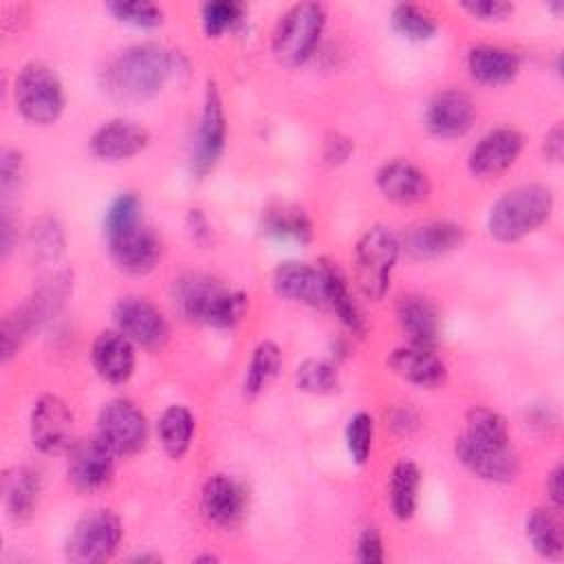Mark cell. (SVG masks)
Here are the masks:
<instances>
[{"instance_id": "30bf717a", "label": "cell", "mask_w": 564, "mask_h": 564, "mask_svg": "<svg viewBox=\"0 0 564 564\" xmlns=\"http://www.w3.org/2000/svg\"><path fill=\"white\" fill-rule=\"evenodd\" d=\"M117 452L95 432L79 438L68 449L66 478L82 494H95L110 485L115 474Z\"/></svg>"}, {"instance_id": "603a6c76", "label": "cell", "mask_w": 564, "mask_h": 564, "mask_svg": "<svg viewBox=\"0 0 564 564\" xmlns=\"http://www.w3.org/2000/svg\"><path fill=\"white\" fill-rule=\"evenodd\" d=\"M90 364L101 381L121 386L134 372V344L117 328L99 330L90 344Z\"/></svg>"}, {"instance_id": "816d5d0a", "label": "cell", "mask_w": 564, "mask_h": 564, "mask_svg": "<svg viewBox=\"0 0 564 564\" xmlns=\"http://www.w3.org/2000/svg\"><path fill=\"white\" fill-rule=\"evenodd\" d=\"M130 562H152V564H156V562H161V557L156 553H139V555L130 557Z\"/></svg>"}, {"instance_id": "2e32d148", "label": "cell", "mask_w": 564, "mask_h": 564, "mask_svg": "<svg viewBox=\"0 0 564 564\" xmlns=\"http://www.w3.org/2000/svg\"><path fill=\"white\" fill-rule=\"evenodd\" d=\"M524 148V137L509 126L494 128L485 132L467 154V170L471 176L489 181L505 174L520 156Z\"/></svg>"}, {"instance_id": "ba28073f", "label": "cell", "mask_w": 564, "mask_h": 564, "mask_svg": "<svg viewBox=\"0 0 564 564\" xmlns=\"http://www.w3.org/2000/svg\"><path fill=\"white\" fill-rule=\"evenodd\" d=\"M121 538V518L112 509H93L73 524L64 553L75 564H99L117 553Z\"/></svg>"}, {"instance_id": "7a4b0ae2", "label": "cell", "mask_w": 564, "mask_h": 564, "mask_svg": "<svg viewBox=\"0 0 564 564\" xmlns=\"http://www.w3.org/2000/svg\"><path fill=\"white\" fill-rule=\"evenodd\" d=\"M172 302L176 313L192 324L231 328L242 319L249 297L207 273H185L172 284Z\"/></svg>"}, {"instance_id": "44dd1931", "label": "cell", "mask_w": 564, "mask_h": 564, "mask_svg": "<svg viewBox=\"0 0 564 564\" xmlns=\"http://www.w3.org/2000/svg\"><path fill=\"white\" fill-rule=\"evenodd\" d=\"M271 286L278 297L304 306L322 308L326 302V282L319 267L300 260L280 262L271 273Z\"/></svg>"}, {"instance_id": "bcb514c9", "label": "cell", "mask_w": 564, "mask_h": 564, "mask_svg": "<svg viewBox=\"0 0 564 564\" xmlns=\"http://www.w3.org/2000/svg\"><path fill=\"white\" fill-rule=\"evenodd\" d=\"M355 150V143L350 137L341 134V132H328L324 139H322V159L328 163V165H341L350 159Z\"/></svg>"}, {"instance_id": "8d00e7d4", "label": "cell", "mask_w": 564, "mask_h": 564, "mask_svg": "<svg viewBox=\"0 0 564 564\" xmlns=\"http://www.w3.org/2000/svg\"><path fill=\"white\" fill-rule=\"evenodd\" d=\"M245 18V4L238 0H209L200 4V26L205 37L216 40L234 31Z\"/></svg>"}, {"instance_id": "7402d4cb", "label": "cell", "mask_w": 564, "mask_h": 564, "mask_svg": "<svg viewBox=\"0 0 564 564\" xmlns=\"http://www.w3.org/2000/svg\"><path fill=\"white\" fill-rule=\"evenodd\" d=\"M375 185L381 196L394 205H414L430 196L432 183L425 170L408 159H392L375 172Z\"/></svg>"}, {"instance_id": "ac0fdd59", "label": "cell", "mask_w": 564, "mask_h": 564, "mask_svg": "<svg viewBox=\"0 0 564 564\" xmlns=\"http://www.w3.org/2000/svg\"><path fill=\"white\" fill-rule=\"evenodd\" d=\"M200 513L205 522L212 527H218V529L238 527L247 513L245 487L227 474L209 476L200 489Z\"/></svg>"}, {"instance_id": "f5cc1de1", "label": "cell", "mask_w": 564, "mask_h": 564, "mask_svg": "<svg viewBox=\"0 0 564 564\" xmlns=\"http://www.w3.org/2000/svg\"><path fill=\"white\" fill-rule=\"evenodd\" d=\"M194 562H218V557L216 555H198V557H194Z\"/></svg>"}, {"instance_id": "f907efd6", "label": "cell", "mask_w": 564, "mask_h": 564, "mask_svg": "<svg viewBox=\"0 0 564 564\" xmlns=\"http://www.w3.org/2000/svg\"><path fill=\"white\" fill-rule=\"evenodd\" d=\"M13 220L9 216V212L4 209L2 212V218H0V256L2 260H7L15 247V231H13Z\"/></svg>"}, {"instance_id": "7bdbcfd3", "label": "cell", "mask_w": 564, "mask_h": 564, "mask_svg": "<svg viewBox=\"0 0 564 564\" xmlns=\"http://www.w3.org/2000/svg\"><path fill=\"white\" fill-rule=\"evenodd\" d=\"M460 9L480 22H500L516 11V7L505 0H465Z\"/></svg>"}, {"instance_id": "d6a6232c", "label": "cell", "mask_w": 564, "mask_h": 564, "mask_svg": "<svg viewBox=\"0 0 564 564\" xmlns=\"http://www.w3.org/2000/svg\"><path fill=\"white\" fill-rule=\"evenodd\" d=\"M282 368V352L278 348L275 341H260L253 350H251V357L247 361V368H245V377H242V392L245 397L253 399L258 394H262L269 383L278 377Z\"/></svg>"}, {"instance_id": "277c9868", "label": "cell", "mask_w": 564, "mask_h": 564, "mask_svg": "<svg viewBox=\"0 0 564 564\" xmlns=\"http://www.w3.org/2000/svg\"><path fill=\"white\" fill-rule=\"evenodd\" d=\"M73 289V278L68 271L53 275L48 282L37 286L20 306L2 317L0 326V350L2 361H9L20 346L37 330L46 319H51L66 302Z\"/></svg>"}, {"instance_id": "8fae6325", "label": "cell", "mask_w": 564, "mask_h": 564, "mask_svg": "<svg viewBox=\"0 0 564 564\" xmlns=\"http://www.w3.org/2000/svg\"><path fill=\"white\" fill-rule=\"evenodd\" d=\"M73 412L57 394H42L35 399L29 414V436L37 452L62 454L68 452L73 441Z\"/></svg>"}, {"instance_id": "ffe728a7", "label": "cell", "mask_w": 564, "mask_h": 564, "mask_svg": "<svg viewBox=\"0 0 564 564\" xmlns=\"http://www.w3.org/2000/svg\"><path fill=\"white\" fill-rule=\"evenodd\" d=\"M476 119L474 99L458 88L436 93L425 108V128L438 139L465 137Z\"/></svg>"}, {"instance_id": "4dcf8cb0", "label": "cell", "mask_w": 564, "mask_h": 564, "mask_svg": "<svg viewBox=\"0 0 564 564\" xmlns=\"http://www.w3.org/2000/svg\"><path fill=\"white\" fill-rule=\"evenodd\" d=\"M421 469L414 460L401 458L394 463L388 480V500L397 520H410L419 507Z\"/></svg>"}, {"instance_id": "f1b7e54d", "label": "cell", "mask_w": 564, "mask_h": 564, "mask_svg": "<svg viewBox=\"0 0 564 564\" xmlns=\"http://www.w3.org/2000/svg\"><path fill=\"white\" fill-rule=\"evenodd\" d=\"M524 538L529 546L546 560H560L564 553V529L560 509L535 507L524 520Z\"/></svg>"}, {"instance_id": "6da1fadb", "label": "cell", "mask_w": 564, "mask_h": 564, "mask_svg": "<svg viewBox=\"0 0 564 564\" xmlns=\"http://www.w3.org/2000/svg\"><path fill=\"white\" fill-rule=\"evenodd\" d=\"M176 70V51L159 42H137L106 62L101 86L115 101L141 104L156 97Z\"/></svg>"}, {"instance_id": "1f68e13d", "label": "cell", "mask_w": 564, "mask_h": 564, "mask_svg": "<svg viewBox=\"0 0 564 564\" xmlns=\"http://www.w3.org/2000/svg\"><path fill=\"white\" fill-rule=\"evenodd\" d=\"M194 430L196 419L185 405H167L156 423L159 443L163 452L174 460H181L187 454L194 438Z\"/></svg>"}, {"instance_id": "8992f818", "label": "cell", "mask_w": 564, "mask_h": 564, "mask_svg": "<svg viewBox=\"0 0 564 564\" xmlns=\"http://www.w3.org/2000/svg\"><path fill=\"white\" fill-rule=\"evenodd\" d=\"M399 256L401 238L386 225H372L357 238L352 258L355 282L366 300H383Z\"/></svg>"}, {"instance_id": "83f0119b", "label": "cell", "mask_w": 564, "mask_h": 564, "mask_svg": "<svg viewBox=\"0 0 564 564\" xmlns=\"http://www.w3.org/2000/svg\"><path fill=\"white\" fill-rule=\"evenodd\" d=\"M319 269H322L324 282H326V302H328V306L337 313L339 322L352 335L364 337L366 319H364V313L359 308V302L355 300V293H352L348 275L344 273L339 262L330 260V258H322Z\"/></svg>"}, {"instance_id": "cb8c5ba5", "label": "cell", "mask_w": 564, "mask_h": 564, "mask_svg": "<svg viewBox=\"0 0 564 564\" xmlns=\"http://www.w3.org/2000/svg\"><path fill=\"white\" fill-rule=\"evenodd\" d=\"M394 317L408 344L434 348L441 335V315L436 304L419 293H405L394 304Z\"/></svg>"}, {"instance_id": "484cf974", "label": "cell", "mask_w": 564, "mask_h": 564, "mask_svg": "<svg viewBox=\"0 0 564 564\" xmlns=\"http://www.w3.org/2000/svg\"><path fill=\"white\" fill-rule=\"evenodd\" d=\"M467 73L482 86H505L520 73V57L516 51L498 44H478L467 51Z\"/></svg>"}, {"instance_id": "9a60e30c", "label": "cell", "mask_w": 564, "mask_h": 564, "mask_svg": "<svg viewBox=\"0 0 564 564\" xmlns=\"http://www.w3.org/2000/svg\"><path fill=\"white\" fill-rule=\"evenodd\" d=\"M115 328L121 330L134 346L161 348L170 339L165 315L145 297L126 295L112 306Z\"/></svg>"}, {"instance_id": "5bb4252c", "label": "cell", "mask_w": 564, "mask_h": 564, "mask_svg": "<svg viewBox=\"0 0 564 564\" xmlns=\"http://www.w3.org/2000/svg\"><path fill=\"white\" fill-rule=\"evenodd\" d=\"M454 454L467 471L494 485L513 482L520 474V463L511 445H496L460 434L454 441Z\"/></svg>"}, {"instance_id": "ab89813d", "label": "cell", "mask_w": 564, "mask_h": 564, "mask_svg": "<svg viewBox=\"0 0 564 564\" xmlns=\"http://www.w3.org/2000/svg\"><path fill=\"white\" fill-rule=\"evenodd\" d=\"M375 421L368 412H355L346 423V449L355 465H366L372 452Z\"/></svg>"}, {"instance_id": "d4e9b609", "label": "cell", "mask_w": 564, "mask_h": 564, "mask_svg": "<svg viewBox=\"0 0 564 564\" xmlns=\"http://www.w3.org/2000/svg\"><path fill=\"white\" fill-rule=\"evenodd\" d=\"M465 242V227L452 220H432L412 227L403 240L401 249L412 260H436L456 251Z\"/></svg>"}, {"instance_id": "7c38bea8", "label": "cell", "mask_w": 564, "mask_h": 564, "mask_svg": "<svg viewBox=\"0 0 564 564\" xmlns=\"http://www.w3.org/2000/svg\"><path fill=\"white\" fill-rule=\"evenodd\" d=\"M97 434L117 456H130L148 443V419L130 399H112L97 414Z\"/></svg>"}, {"instance_id": "3957f363", "label": "cell", "mask_w": 564, "mask_h": 564, "mask_svg": "<svg viewBox=\"0 0 564 564\" xmlns=\"http://www.w3.org/2000/svg\"><path fill=\"white\" fill-rule=\"evenodd\" d=\"M553 192L542 183H524L507 189L487 214V231L502 245L518 242L538 231L553 214Z\"/></svg>"}, {"instance_id": "f35d334b", "label": "cell", "mask_w": 564, "mask_h": 564, "mask_svg": "<svg viewBox=\"0 0 564 564\" xmlns=\"http://www.w3.org/2000/svg\"><path fill=\"white\" fill-rule=\"evenodd\" d=\"M106 11L117 22L134 29H156L163 24V9L148 0H110Z\"/></svg>"}, {"instance_id": "e0dca14e", "label": "cell", "mask_w": 564, "mask_h": 564, "mask_svg": "<svg viewBox=\"0 0 564 564\" xmlns=\"http://www.w3.org/2000/svg\"><path fill=\"white\" fill-rule=\"evenodd\" d=\"M148 145H150V130L141 121L128 119V117H112L99 123L88 139L90 154L108 163L128 161L141 154Z\"/></svg>"}, {"instance_id": "7dc6e473", "label": "cell", "mask_w": 564, "mask_h": 564, "mask_svg": "<svg viewBox=\"0 0 564 564\" xmlns=\"http://www.w3.org/2000/svg\"><path fill=\"white\" fill-rule=\"evenodd\" d=\"M185 229H187V234H189L194 245L209 247V242H212V225H209V218L205 216V212L200 207L187 209V214H185Z\"/></svg>"}, {"instance_id": "4fadbf2b", "label": "cell", "mask_w": 564, "mask_h": 564, "mask_svg": "<svg viewBox=\"0 0 564 564\" xmlns=\"http://www.w3.org/2000/svg\"><path fill=\"white\" fill-rule=\"evenodd\" d=\"M106 242L112 264L128 275H148L154 271L163 251L159 236L143 220L106 234Z\"/></svg>"}, {"instance_id": "52a82bcc", "label": "cell", "mask_w": 564, "mask_h": 564, "mask_svg": "<svg viewBox=\"0 0 564 564\" xmlns=\"http://www.w3.org/2000/svg\"><path fill=\"white\" fill-rule=\"evenodd\" d=\"M13 101L20 117L31 126H51L64 112L66 93L48 64L29 62L15 75Z\"/></svg>"}, {"instance_id": "f6af8a7d", "label": "cell", "mask_w": 564, "mask_h": 564, "mask_svg": "<svg viewBox=\"0 0 564 564\" xmlns=\"http://www.w3.org/2000/svg\"><path fill=\"white\" fill-rule=\"evenodd\" d=\"M386 425L399 436H412L421 425V416L412 405L399 403L386 412Z\"/></svg>"}, {"instance_id": "60d3db41", "label": "cell", "mask_w": 564, "mask_h": 564, "mask_svg": "<svg viewBox=\"0 0 564 564\" xmlns=\"http://www.w3.org/2000/svg\"><path fill=\"white\" fill-rule=\"evenodd\" d=\"M141 209H143V203L134 192L119 194L108 205V209L104 214V236L139 223L141 220Z\"/></svg>"}, {"instance_id": "d590c367", "label": "cell", "mask_w": 564, "mask_h": 564, "mask_svg": "<svg viewBox=\"0 0 564 564\" xmlns=\"http://www.w3.org/2000/svg\"><path fill=\"white\" fill-rule=\"evenodd\" d=\"M297 390L315 397L335 394L339 390V372L333 361L308 357L295 368Z\"/></svg>"}, {"instance_id": "e575fe53", "label": "cell", "mask_w": 564, "mask_h": 564, "mask_svg": "<svg viewBox=\"0 0 564 564\" xmlns=\"http://www.w3.org/2000/svg\"><path fill=\"white\" fill-rule=\"evenodd\" d=\"M465 436L476 438V441H487L496 445H511V434H509V423L507 419L485 405H474L465 412Z\"/></svg>"}, {"instance_id": "c3c4849f", "label": "cell", "mask_w": 564, "mask_h": 564, "mask_svg": "<svg viewBox=\"0 0 564 564\" xmlns=\"http://www.w3.org/2000/svg\"><path fill=\"white\" fill-rule=\"evenodd\" d=\"M564 154V128L562 121L553 123L551 130H546L544 141H542V156L549 163H560Z\"/></svg>"}, {"instance_id": "74e56055", "label": "cell", "mask_w": 564, "mask_h": 564, "mask_svg": "<svg viewBox=\"0 0 564 564\" xmlns=\"http://www.w3.org/2000/svg\"><path fill=\"white\" fill-rule=\"evenodd\" d=\"M64 229L62 225L51 218V216H42L31 225L29 231V251L35 260L40 262H55L62 253H64Z\"/></svg>"}, {"instance_id": "681fc988", "label": "cell", "mask_w": 564, "mask_h": 564, "mask_svg": "<svg viewBox=\"0 0 564 564\" xmlns=\"http://www.w3.org/2000/svg\"><path fill=\"white\" fill-rule=\"evenodd\" d=\"M562 476H564L562 465H555V467L549 471V476H546L549 500H551V507H555V509H562V505H564V485H562Z\"/></svg>"}, {"instance_id": "d6986e66", "label": "cell", "mask_w": 564, "mask_h": 564, "mask_svg": "<svg viewBox=\"0 0 564 564\" xmlns=\"http://www.w3.org/2000/svg\"><path fill=\"white\" fill-rule=\"evenodd\" d=\"M386 366L392 375L399 379L423 388V390H436L447 383V364L436 355L434 348L416 346V344H403L388 352Z\"/></svg>"}, {"instance_id": "ee69618b", "label": "cell", "mask_w": 564, "mask_h": 564, "mask_svg": "<svg viewBox=\"0 0 564 564\" xmlns=\"http://www.w3.org/2000/svg\"><path fill=\"white\" fill-rule=\"evenodd\" d=\"M355 557L361 564H381L386 560L383 538H381V531L377 527H364V531L357 538Z\"/></svg>"}, {"instance_id": "9c48e42d", "label": "cell", "mask_w": 564, "mask_h": 564, "mask_svg": "<svg viewBox=\"0 0 564 564\" xmlns=\"http://www.w3.org/2000/svg\"><path fill=\"white\" fill-rule=\"evenodd\" d=\"M227 143V115L223 95L216 86V82L207 79L205 95H203V108L196 126V134L192 139V172L198 178H205L220 161Z\"/></svg>"}, {"instance_id": "836d02e7", "label": "cell", "mask_w": 564, "mask_h": 564, "mask_svg": "<svg viewBox=\"0 0 564 564\" xmlns=\"http://www.w3.org/2000/svg\"><path fill=\"white\" fill-rule=\"evenodd\" d=\"M390 22H392V29L410 42L432 40L438 31V22L434 13L427 7L412 4V2L394 4L390 11Z\"/></svg>"}, {"instance_id": "4316f807", "label": "cell", "mask_w": 564, "mask_h": 564, "mask_svg": "<svg viewBox=\"0 0 564 564\" xmlns=\"http://www.w3.org/2000/svg\"><path fill=\"white\" fill-rule=\"evenodd\" d=\"M42 478L33 467L15 465L2 476V500L9 520L15 524L29 522L37 509Z\"/></svg>"}, {"instance_id": "5b68a950", "label": "cell", "mask_w": 564, "mask_h": 564, "mask_svg": "<svg viewBox=\"0 0 564 564\" xmlns=\"http://www.w3.org/2000/svg\"><path fill=\"white\" fill-rule=\"evenodd\" d=\"M326 7L322 2H295L275 22L271 33V55L284 68L302 66L317 48L326 29Z\"/></svg>"}, {"instance_id": "b9f144b4", "label": "cell", "mask_w": 564, "mask_h": 564, "mask_svg": "<svg viewBox=\"0 0 564 564\" xmlns=\"http://www.w3.org/2000/svg\"><path fill=\"white\" fill-rule=\"evenodd\" d=\"M24 181V156L22 152L13 148H4L0 152V192L2 198L7 200L13 196Z\"/></svg>"}, {"instance_id": "f546056e", "label": "cell", "mask_w": 564, "mask_h": 564, "mask_svg": "<svg viewBox=\"0 0 564 564\" xmlns=\"http://www.w3.org/2000/svg\"><path fill=\"white\" fill-rule=\"evenodd\" d=\"M260 227L267 236H271L275 240H284V242L306 245L313 238V223H311L308 214L302 207L289 205V203L269 205L262 212Z\"/></svg>"}]
</instances>
